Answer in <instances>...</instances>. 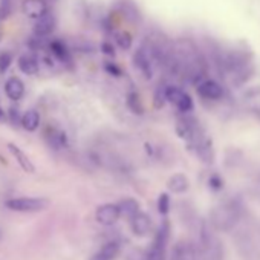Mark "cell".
Listing matches in <instances>:
<instances>
[{
    "label": "cell",
    "instance_id": "cell-1",
    "mask_svg": "<svg viewBox=\"0 0 260 260\" xmlns=\"http://www.w3.org/2000/svg\"><path fill=\"white\" fill-rule=\"evenodd\" d=\"M240 219V207L234 201L223 202L213 208L210 214V223L217 231H230L237 225Z\"/></svg>",
    "mask_w": 260,
    "mask_h": 260
},
{
    "label": "cell",
    "instance_id": "cell-2",
    "mask_svg": "<svg viewBox=\"0 0 260 260\" xmlns=\"http://www.w3.org/2000/svg\"><path fill=\"white\" fill-rule=\"evenodd\" d=\"M7 208L19 213H37L49 207V201L45 198H13L5 202Z\"/></svg>",
    "mask_w": 260,
    "mask_h": 260
},
{
    "label": "cell",
    "instance_id": "cell-3",
    "mask_svg": "<svg viewBox=\"0 0 260 260\" xmlns=\"http://www.w3.org/2000/svg\"><path fill=\"white\" fill-rule=\"evenodd\" d=\"M201 246L208 260H222V243L217 239V236L207 226L201 230Z\"/></svg>",
    "mask_w": 260,
    "mask_h": 260
},
{
    "label": "cell",
    "instance_id": "cell-4",
    "mask_svg": "<svg viewBox=\"0 0 260 260\" xmlns=\"http://www.w3.org/2000/svg\"><path fill=\"white\" fill-rule=\"evenodd\" d=\"M166 92H167V101L172 103L179 112L188 113L193 110V98L190 96L188 92H185L176 86H167Z\"/></svg>",
    "mask_w": 260,
    "mask_h": 260
},
{
    "label": "cell",
    "instance_id": "cell-5",
    "mask_svg": "<svg viewBox=\"0 0 260 260\" xmlns=\"http://www.w3.org/2000/svg\"><path fill=\"white\" fill-rule=\"evenodd\" d=\"M119 217H121V210H119L118 204H104V205L98 207L95 211L96 222L104 226L115 225Z\"/></svg>",
    "mask_w": 260,
    "mask_h": 260
},
{
    "label": "cell",
    "instance_id": "cell-6",
    "mask_svg": "<svg viewBox=\"0 0 260 260\" xmlns=\"http://www.w3.org/2000/svg\"><path fill=\"white\" fill-rule=\"evenodd\" d=\"M196 90H198V95L204 100L216 101L223 96V89L216 80H204L202 83L198 84Z\"/></svg>",
    "mask_w": 260,
    "mask_h": 260
},
{
    "label": "cell",
    "instance_id": "cell-7",
    "mask_svg": "<svg viewBox=\"0 0 260 260\" xmlns=\"http://www.w3.org/2000/svg\"><path fill=\"white\" fill-rule=\"evenodd\" d=\"M45 138L54 150H61V149L68 147V135L64 130H61L57 125H49L46 128Z\"/></svg>",
    "mask_w": 260,
    "mask_h": 260
},
{
    "label": "cell",
    "instance_id": "cell-8",
    "mask_svg": "<svg viewBox=\"0 0 260 260\" xmlns=\"http://www.w3.org/2000/svg\"><path fill=\"white\" fill-rule=\"evenodd\" d=\"M172 260H198V248L188 240H181L173 246Z\"/></svg>",
    "mask_w": 260,
    "mask_h": 260
},
{
    "label": "cell",
    "instance_id": "cell-9",
    "mask_svg": "<svg viewBox=\"0 0 260 260\" xmlns=\"http://www.w3.org/2000/svg\"><path fill=\"white\" fill-rule=\"evenodd\" d=\"M196 155L207 164H211L214 161V150H213V143L207 137H199L194 143L190 144Z\"/></svg>",
    "mask_w": 260,
    "mask_h": 260
},
{
    "label": "cell",
    "instance_id": "cell-10",
    "mask_svg": "<svg viewBox=\"0 0 260 260\" xmlns=\"http://www.w3.org/2000/svg\"><path fill=\"white\" fill-rule=\"evenodd\" d=\"M22 11L28 19H34V20H37L42 16H45L46 13H49L46 0H23Z\"/></svg>",
    "mask_w": 260,
    "mask_h": 260
},
{
    "label": "cell",
    "instance_id": "cell-11",
    "mask_svg": "<svg viewBox=\"0 0 260 260\" xmlns=\"http://www.w3.org/2000/svg\"><path fill=\"white\" fill-rule=\"evenodd\" d=\"M130 226H132L134 234L144 237V236H149L152 233L153 223H152V219L146 213L140 211L138 214H135L132 219H130Z\"/></svg>",
    "mask_w": 260,
    "mask_h": 260
},
{
    "label": "cell",
    "instance_id": "cell-12",
    "mask_svg": "<svg viewBox=\"0 0 260 260\" xmlns=\"http://www.w3.org/2000/svg\"><path fill=\"white\" fill-rule=\"evenodd\" d=\"M57 26V20H55V16L51 14V13H46L45 16H42L40 19L36 20V25H34V36L37 37H48L54 32Z\"/></svg>",
    "mask_w": 260,
    "mask_h": 260
},
{
    "label": "cell",
    "instance_id": "cell-13",
    "mask_svg": "<svg viewBox=\"0 0 260 260\" xmlns=\"http://www.w3.org/2000/svg\"><path fill=\"white\" fill-rule=\"evenodd\" d=\"M5 92H7V96L17 103L23 98L25 95V83L19 78V77H11L8 78V81L5 83Z\"/></svg>",
    "mask_w": 260,
    "mask_h": 260
},
{
    "label": "cell",
    "instance_id": "cell-14",
    "mask_svg": "<svg viewBox=\"0 0 260 260\" xmlns=\"http://www.w3.org/2000/svg\"><path fill=\"white\" fill-rule=\"evenodd\" d=\"M8 150L13 155V158L17 161V164L20 166V169H23L26 173H34L36 172V167H34L32 161L29 159V156L19 146H16L14 143H8Z\"/></svg>",
    "mask_w": 260,
    "mask_h": 260
},
{
    "label": "cell",
    "instance_id": "cell-15",
    "mask_svg": "<svg viewBox=\"0 0 260 260\" xmlns=\"http://www.w3.org/2000/svg\"><path fill=\"white\" fill-rule=\"evenodd\" d=\"M134 64L146 78H152L153 77V68H152L150 58H149V55L143 49H137L135 51V54H134Z\"/></svg>",
    "mask_w": 260,
    "mask_h": 260
},
{
    "label": "cell",
    "instance_id": "cell-16",
    "mask_svg": "<svg viewBox=\"0 0 260 260\" xmlns=\"http://www.w3.org/2000/svg\"><path fill=\"white\" fill-rule=\"evenodd\" d=\"M19 64V69L25 74V75H37L39 71H40V63L39 60L31 55V54H25L19 58L17 61Z\"/></svg>",
    "mask_w": 260,
    "mask_h": 260
},
{
    "label": "cell",
    "instance_id": "cell-17",
    "mask_svg": "<svg viewBox=\"0 0 260 260\" xmlns=\"http://www.w3.org/2000/svg\"><path fill=\"white\" fill-rule=\"evenodd\" d=\"M167 188L172 193L181 194V193H185L190 188V181H188V178L185 175L176 173V175L170 176V179L167 181Z\"/></svg>",
    "mask_w": 260,
    "mask_h": 260
},
{
    "label": "cell",
    "instance_id": "cell-18",
    "mask_svg": "<svg viewBox=\"0 0 260 260\" xmlns=\"http://www.w3.org/2000/svg\"><path fill=\"white\" fill-rule=\"evenodd\" d=\"M49 51L58 61H61L64 64L71 63V51L66 46V43H63L61 40H52L49 43Z\"/></svg>",
    "mask_w": 260,
    "mask_h": 260
},
{
    "label": "cell",
    "instance_id": "cell-19",
    "mask_svg": "<svg viewBox=\"0 0 260 260\" xmlns=\"http://www.w3.org/2000/svg\"><path fill=\"white\" fill-rule=\"evenodd\" d=\"M118 252H119L118 243L116 242H107L106 245L101 246V249L96 254H93L90 257V260H115Z\"/></svg>",
    "mask_w": 260,
    "mask_h": 260
},
{
    "label": "cell",
    "instance_id": "cell-20",
    "mask_svg": "<svg viewBox=\"0 0 260 260\" xmlns=\"http://www.w3.org/2000/svg\"><path fill=\"white\" fill-rule=\"evenodd\" d=\"M22 127L28 132H36L40 127V113L36 109H29L22 116Z\"/></svg>",
    "mask_w": 260,
    "mask_h": 260
},
{
    "label": "cell",
    "instance_id": "cell-21",
    "mask_svg": "<svg viewBox=\"0 0 260 260\" xmlns=\"http://www.w3.org/2000/svg\"><path fill=\"white\" fill-rule=\"evenodd\" d=\"M125 104H127V107L130 109V112L135 113V115H143V113H144V104H143V100H141L140 93H138V92H135V90H130V92L127 93Z\"/></svg>",
    "mask_w": 260,
    "mask_h": 260
},
{
    "label": "cell",
    "instance_id": "cell-22",
    "mask_svg": "<svg viewBox=\"0 0 260 260\" xmlns=\"http://www.w3.org/2000/svg\"><path fill=\"white\" fill-rule=\"evenodd\" d=\"M119 210H121V216H125L128 219H132L135 214H138L141 210H140V204L132 199V198H127V199H122L119 204H118Z\"/></svg>",
    "mask_w": 260,
    "mask_h": 260
},
{
    "label": "cell",
    "instance_id": "cell-23",
    "mask_svg": "<svg viewBox=\"0 0 260 260\" xmlns=\"http://www.w3.org/2000/svg\"><path fill=\"white\" fill-rule=\"evenodd\" d=\"M115 43H116V46L119 49L128 51L130 48H132V45H134V37H132V34L127 32V31H118L115 34Z\"/></svg>",
    "mask_w": 260,
    "mask_h": 260
},
{
    "label": "cell",
    "instance_id": "cell-24",
    "mask_svg": "<svg viewBox=\"0 0 260 260\" xmlns=\"http://www.w3.org/2000/svg\"><path fill=\"white\" fill-rule=\"evenodd\" d=\"M167 86H159L156 90H155V95H153V106L155 109H162L164 104L167 103Z\"/></svg>",
    "mask_w": 260,
    "mask_h": 260
},
{
    "label": "cell",
    "instance_id": "cell-25",
    "mask_svg": "<svg viewBox=\"0 0 260 260\" xmlns=\"http://www.w3.org/2000/svg\"><path fill=\"white\" fill-rule=\"evenodd\" d=\"M13 13V4L11 0H0V22L7 20Z\"/></svg>",
    "mask_w": 260,
    "mask_h": 260
},
{
    "label": "cell",
    "instance_id": "cell-26",
    "mask_svg": "<svg viewBox=\"0 0 260 260\" xmlns=\"http://www.w3.org/2000/svg\"><path fill=\"white\" fill-rule=\"evenodd\" d=\"M13 63V55L8 51L0 52V74H5Z\"/></svg>",
    "mask_w": 260,
    "mask_h": 260
},
{
    "label": "cell",
    "instance_id": "cell-27",
    "mask_svg": "<svg viewBox=\"0 0 260 260\" xmlns=\"http://www.w3.org/2000/svg\"><path fill=\"white\" fill-rule=\"evenodd\" d=\"M158 210H159V213H161L162 216L169 214V211H170V198H169L167 193L159 194V199H158Z\"/></svg>",
    "mask_w": 260,
    "mask_h": 260
},
{
    "label": "cell",
    "instance_id": "cell-28",
    "mask_svg": "<svg viewBox=\"0 0 260 260\" xmlns=\"http://www.w3.org/2000/svg\"><path fill=\"white\" fill-rule=\"evenodd\" d=\"M104 71H106L109 75L115 77V78L122 77V69H121L116 63H113V61H104Z\"/></svg>",
    "mask_w": 260,
    "mask_h": 260
},
{
    "label": "cell",
    "instance_id": "cell-29",
    "mask_svg": "<svg viewBox=\"0 0 260 260\" xmlns=\"http://www.w3.org/2000/svg\"><path fill=\"white\" fill-rule=\"evenodd\" d=\"M22 116L23 115H20V109L17 107V106H11L10 107V110H8V118H10V121L13 122V124H16V125H22Z\"/></svg>",
    "mask_w": 260,
    "mask_h": 260
},
{
    "label": "cell",
    "instance_id": "cell-30",
    "mask_svg": "<svg viewBox=\"0 0 260 260\" xmlns=\"http://www.w3.org/2000/svg\"><path fill=\"white\" fill-rule=\"evenodd\" d=\"M127 260H150V252L149 249L143 251V249H135L128 254Z\"/></svg>",
    "mask_w": 260,
    "mask_h": 260
},
{
    "label": "cell",
    "instance_id": "cell-31",
    "mask_svg": "<svg viewBox=\"0 0 260 260\" xmlns=\"http://www.w3.org/2000/svg\"><path fill=\"white\" fill-rule=\"evenodd\" d=\"M208 185L210 188H213L214 191H219L223 188V179L219 176V175H211L210 179H208Z\"/></svg>",
    "mask_w": 260,
    "mask_h": 260
},
{
    "label": "cell",
    "instance_id": "cell-32",
    "mask_svg": "<svg viewBox=\"0 0 260 260\" xmlns=\"http://www.w3.org/2000/svg\"><path fill=\"white\" fill-rule=\"evenodd\" d=\"M101 51H103V54L107 55V57H115V55H116L115 46H113L110 42H103V43H101Z\"/></svg>",
    "mask_w": 260,
    "mask_h": 260
},
{
    "label": "cell",
    "instance_id": "cell-33",
    "mask_svg": "<svg viewBox=\"0 0 260 260\" xmlns=\"http://www.w3.org/2000/svg\"><path fill=\"white\" fill-rule=\"evenodd\" d=\"M5 118H7V113H5V110L2 107H0V122L5 121Z\"/></svg>",
    "mask_w": 260,
    "mask_h": 260
},
{
    "label": "cell",
    "instance_id": "cell-34",
    "mask_svg": "<svg viewBox=\"0 0 260 260\" xmlns=\"http://www.w3.org/2000/svg\"><path fill=\"white\" fill-rule=\"evenodd\" d=\"M2 39H4V31H2V28H0V42H2Z\"/></svg>",
    "mask_w": 260,
    "mask_h": 260
},
{
    "label": "cell",
    "instance_id": "cell-35",
    "mask_svg": "<svg viewBox=\"0 0 260 260\" xmlns=\"http://www.w3.org/2000/svg\"><path fill=\"white\" fill-rule=\"evenodd\" d=\"M0 236H2V234H0Z\"/></svg>",
    "mask_w": 260,
    "mask_h": 260
}]
</instances>
